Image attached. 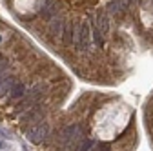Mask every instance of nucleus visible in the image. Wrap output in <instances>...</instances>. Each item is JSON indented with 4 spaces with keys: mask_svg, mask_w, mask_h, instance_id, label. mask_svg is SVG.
Returning a JSON list of instances; mask_svg holds the SVG:
<instances>
[{
    "mask_svg": "<svg viewBox=\"0 0 153 151\" xmlns=\"http://www.w3.org/2000/svg\"><path fill=\"white\" fill-rule=\"evenodd\" d=\"M44 95V86H35L27 95L20 100V104L16 106V113H20V111H26V109H31L36 102H38V98H40Z\"/></svg>",
    "mask_w": 153,
    "mask_h": 151,
    "instance_id": "1",
    "label": "nucleus"
},
{
    "mask_svg": "<svg viewBox=\"0 0 153 151\" xmlns=\"http://www.w3.org/2000/svg\"><path fill=\"white\" fill-rule=\"evenodd\" d=\"M48 131H49V127H48L46 122H38V124H35V126H31L27 129V138L31 142L38 144V142H42L48 137Z\"/></svg>",
    "mask_w": 153,
    "mask_h": 151,
    "instance_id": "2",
    "label": "nucleus"
},
{
    "mask_svg": "<svg viewBox=\"0 0 153 151\" xmlns=\"http://www.w3.org/2000/svg\"><path fill=\"white\" fill-rule=\"evenodd\" d=\"M44 113H46V109H44L42 106H35V107H31V109L26 113L22 120H24L26 124H38V122H42Z\"/></svg>",
    "mask_w": 153,
    "mask_h": 151,
    "instance_id": "3",
    "label": "nucleus"
},
{
    "mask_svg": "<svg viewBox=\"0 0 153 151\" xmlns=\"http://www.w3.org/2000/svg\"><path fill=\"white\" fill-rule=\"evenodd\" d=\"M89 40H91V35H89V26H88V22H84L82 26H80V31H79V47L80 49H88V46H89Z\"/></svg>",
    "mask_w": 153,
    "mask_h": 151,
    "instance_id": "4",
    "label": "nucleus"
},
{
    "mask_svg": "<svg viewBox=\"0 0 153 151\" xmlns=\"http://www.w3.org/2000/svg\"><path fill=\"white\" fill-rule=\"evenodd\" d=\"M64 27H66V24H64L62 18H59V16H53V18H51V24H49V33H51V35L60 36V35L64 33Z\"/></svg>",
    "mask_w": 153,
    "mask_h": 151,
    "instance_id": "5",
    "label": "nucleus"
},
{
    "mask_svg": "<svg viewBox=\"0 0 153 151\" xmlns=\"http://www.w3.org/2000/svg\"><path fill=\"white\" fill-rule=\"evenodd\" d=\"M24 93H26V84L22 82H15L13 89H11V100H20L24 97Z\"/></svg>",
    "mask_w": 153,
    "mask_h": 151,
    "instance_id": "6",
    "label": "nucleus"
},
{
    "mask_svg": "<svg viewBox=\"0 0 153 151\" xmlns=\"http://www.w3.org/2000/svg\"><path fill=\"white\" fill-rule=\"evenodd\" d=\"M15 86V80L13 77H2L0 78V95H6L7 91H11Z\"/></svg>",
    "mask_w": 153,
    "mask_h": 151,
    "instance_id": "7",
    "label": "nucleus"
},
{
    "mask_svg": "<svg viewBox=\"0 0 153 151\" xmlns=\"http://www.w3.org/2000/svg\"><path fill=\"white\" fill-rule=\"evenodd\" d=\"M62 36H64V44H66V46H71V40H75V26L66 24Z\"/></svg>",
    "mask_w": 153,
    "mask_h": 151,
    "instance_id": "8",
    "label": "nucleus"
},
{
    "mask_svg": "<svg viewBox=\"0 0 153 151\" xmlns=\"http://www.w3.org/2000/svg\"><path fill=\"white\" fill-rule=\"evenodd\" d=\"M97 24H99L100 33H108V31H109V22H108V16H106L104 13H99V16H97Z\"/></svg>",
    "mask_w": 153,
    "mask_h": 151,
    "instance_id": "9",
    "label": "nucleus"
},
{
    "mask_svg": "<svg viewBox=\"0 0 153 151\" xmlns=\"http://www.w3.org/2000/svg\"><path fill=\"white\" fill-rule=\"evenodd\" d=\"M7 66H9V64H7L6 60H2V62H0V75H2V73L7 69Z\"/></svg>",
    "mask_w": 153,
    "mask_h": 151,
    "instance_id": "10",
    "label": "nucleus"
},
{
    "mask_svg": "<svg viewBox=\"0 0 153 151\" xmlns=\"http://www.w3.org/2000/svg\"><path fill=\"white\" fill-rule=\"evenodd\" d=\"M89 146H91V142H89V140H88V142H84V144H82V146H80V147H79V151H86V149H88V147H89Z\"/></svg>",
    "mask_w": 153,
    "mask_h": 151,
    "instance_id": "11",
    "label": "nucleus"
},
{
    "mask_svg": "<svg viewBox=\"0 0 153 151\" xmlns=\"http://www.w3.org/2000/svg\"><path fill=\"white\" fill-rule=\"evenodd\" d=\"M0 40H2V38H0Z\"/></svg>",
    "mask_w": 153,
    "mask_h": 151,
    "instance_id": "12",
    "label": "nucleus"
}]
</instances>
